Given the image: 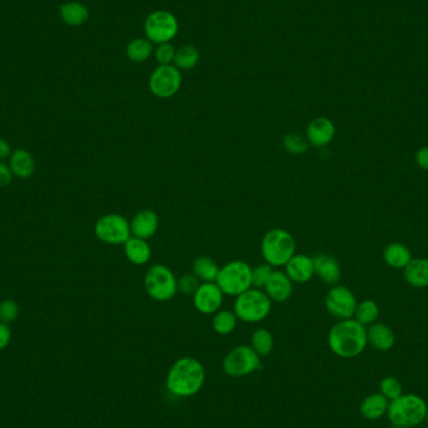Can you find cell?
Returning a JSON list of instances; mask_svg holds the SVG:
<instances>
[{
	"label": "cell",
	"instance_id": "d590c367",
	"mask_svg": "<svg viewBox=\"0 0 428 428\" xmlns=\"http://www.w3.org/2000/svg\"><path fill=\"white\" fill-rule=\"evenodd\" d=\"M175 51L177 49L170 43H164V44H159L157 46V49L154 51V56H156L159 66H170V64H173Z\"/></svg>",
	"mask_w": 428,
	"mask_h": 428
},
{
	"label": "cell",
	"instance_id": "9c48e42d",
	"mask_svg": "<svg viewBox=\"0 0 428 428\" xmlns=\"http://www.w3.org/2000/svg\"><path fill=\"white\" fill-rule=\"evenodd\" d=\"M94 235L106 245H124L132 237L131 222L122 214H104L94 225Z\"/></svg>",
	"mask_w": 428,
	"mask_h": 428
},
{
	"label": "cell",
	"instance_id": "ac0fdd59",
	"mask_svg": "<svg viewBox=\"0 0 428 428\" xmlns=\"http://www.w3.org/2000/svg\"><path fill=\"white\" fill-rule=\"evenodd\" d=\"M313 258L315 275L328 285H336L341 280V267L331 255L320 253Z\"/></svg>",
	"mask_w": 428,
	"mask_h": 428
},
{
	"label": "cell",
	"instance_id": "277c9868",
	"mask_svg": "<svg viewBox=\"0 0 428 428\" xmlns=\"http://www.w3.org/2000/svg\"><path fill=\"white\" fill-rule=\"evenodd\" d=\"M427 404L416 394H401L388 404V419L397 427H416L426 419Z\"/></svg>",
	"mask_w": 428,
	"mask_h": 428
},
{
	"label": "cell",
	"instance_id": "2e32d148",
	"mask_svg": "<svg viewBox=\"0 0 428 428\" xmlns=\"http://www.w3.org/2000/svg\"><path fill=\"white\" fill-rule=\"evenodd\" d=\"M285 275L290 277L293 283H307L315 275L313 258L306 255H295L285 265Z\"/></svg>",
	"mask_w": 428,
	"mask_h": 428
},
{
	"label": "cell",
	"instance_id": "60d3db41",
	"mask_svg": "<svg viewBox=\"0 0 428 428\" xmlns=\"http://www.w3.org/2000/svg\"><path fill=\"white\" fill-rule=\"evenodd\" d=\"M11 148L9 142L4 139V138H0V162H3L4 159H8L11 157Z\"/></svg>",
	"mask_w": 428,
	"mask_h": 428
},
{
	"label": "cell",
	"instance_id": "74e56055",
	"mask_svg": "<svg viewBox=\"0 0 428 428\" xmlns=\"http://www.w3.org/2000/svg\"><path fill=\"white\" fill-rule=\"evenodd\" d=\"M13 178H14V175L11 173L9 164L0 162V188L8 187L11 183Z\"/></svg>",
	"mask_w": 428,
	"mask_h": 428
},
{
	"label": "cell",
	"instance_id": "52a82bcc",
	"mask_svg": "<svg viewBox=\"0 0 428 428\" xmlns=\"http://www.w3.org/2000/svg\"><path fill=\"white\" fill-rule=\"evenodd\" d=\"M144 290L154 301H170L178 292V280L168 267L151 265L144 275Z\"/></svg>",
	"mask_w": 428,
	"mask_h": 428
},
{
	"label": "cell",
	"instance_id": "4dcf8cb0",
	"mask_svg": "<svg viewBox=\"0 0 428 428\" xmlns=\"http://www.w3.org/2000/svg\"><path fill=\"white\" fill-rule=\"evenodd\" d=\"M378 316H379V307L376 302L367 300L357 305L355 320L363 326L372 325L377 321Z\"/></svg>",
	"mask_w": 428,
	"mask_h": 428
},
{
	"label": "cell",
	"instance_id": "5b68a950",
	"mask_svg": "<svg viewBox=\"0 0 428 428\" xmlns=\"http://www.w3.org/2000/svg\"><path fill=\"white\" fill-rule=\"evenodd\" d=\"M272 301L263 290L250 288L242 295L235 297V316L245 323H258L270 316Z\"/></svg>",
	"mask_w": 428,
	"mask_h": 428
},
{
	"label": "cell",
	"instance_id": "b9f144b4",
	"mask_svg": "<svg viewBox=\"0 0 428 428\" xmlns=\"http://www.w3.org/2000/svg\"><path fill=\"white\" fill-rule=\"evenodd\" d=\"M426 421H427V423H428V409H427V414H426Z\"/></svg>",
	"mask_w": 428,
	"mask_h": 428
},
{
	"label": "cell",
	"instance_id": "7bdbcfd3",
	"mask_svg": "<svg viewBox=\"0 0 428 428\" xmlns=\"http://www.w3.org/2000/svg\"><path fill=\"white\" fill-rule=\"evenodd\" d=\"M389 428H402V427H397V426H393V427H389Z\"/></svg>",
	"mask_w": 428,
	"mask_h": 428
},
{
	"label": "cell",
	"instance_id": "e0dca14e",
	"mask_svg": "<svg viewBox=\"0 0 428 428\" xmlns=\"http://www.w3.org/2000/svg\"><path fill=\"white\" fill-rule=\"evenodd\" d=\"M265 292L272 302L288 301L293 293V282L285 272L275 270L265 285Z\"/></svg>",
	"mask_w": 428,
	"mask_h": 428
},
{
	"label": "cell",
	"instance_id": "7402d4cb",
	"mask_svg": "<svg viewBox=\"0 0 428 428\" xmlns=\"http://www.w3.org/2000/svg\"><path fill=\"white\" fill-rule=\"evenodd\" d=\"M404 280L408 285L416 288L428 287V260L427 258H416L404 268Z\"/></svg>",
	"mask_w": 428,
	"mask_h": 428
},
{
	"label": "cell",
	"instance_id": "5bb4252c",
	"mask_svg": "<svg viewBox=\"0 0 428 428\" xmlns=\"http://www.w3.org/2000/svg\"><path fill=\"white\" fill-rule=\"evenodd\" d=\"M335 136H336V127L328 118H315L307 127V141L310 143V146L316 148L327 147L335 139Z\"/></svg>",
	"mask_w": 428,
	"mask_h": 428
},
{
	"label": "cell",
	"instance_id": "1f68e13d",
	"mask_svg": "<svg viewBox=\"0 0 428 428\" xmlns=\"http://www.w3.org/2000/svg\"><path fill=\"white\" fill-rule=\"evenodd\" d=\"M283 147L288 153L295 154V156H301L306 153L310 147V143L306 137L301 136L300 133H288L283 138Z\"/></svg>",
	"mask_w": 428,
	"mask_h": 428
},
{
	"label": "cell",
	"instance_id": "cb8c5ba5",
	"mask_svg": "<svg viewBox=\"0 0 428 428\" xmlns=\"http://www.w3.org/2000/svg\"><path fill=\"white\" fill-rule=\"evenodd\" d=\"M383 258L389 267L396 270H404L406 265L412 260V255L408 247L402 243L394 242L386 247V250L383 252Z\"/></svg>",
	"mask_w": 428,
	"mask_h": 428
},
{
	"label": "cell",
	"instance_id": "d4e9b609",
	"mask_svg": "<svg viewBox=\"0 0 428 428\" xmlns=\"http://www.w3.org/2000/svg\"><path fill=\"white\" fill-rule=\"evenodd\" d=\"M388 398L384 397L382 393H373L371 396L365 398L361 403V413L365 418L370 421H376L387 413Z\"/></svg>",
	"mask_w": 428,
	"mask_h": 428
},
{
	"label": "cell",
	"instance_id": "ffe728a7",
	"mask_svg": "<svg viewBox=\"0 0 428 428\" xmlns=\"http://www.w3.org/2000/svg\"><path fill=\"white\" fill-rule=\"evenodd\" d=\"M9 168L16 178H29L36 170V160L26 149H16L9 157Z\"/></svg>",
	"mask_w": 428,
	"mask_h": 428
},
{
	"label": "cell",
	"instance_id": "ab89813d",
	"mask_svg": "<svg viewBox=\"0 0 428 428\" xmlns=\"http://www.w3.org/2000/svg\"><path fill=\"white\" fill-rule=\"evenodd\" d=\"M416 163H417L419 168L428 170V146L427 147H422L416 153Z\"/></svg>",
	"mask_w": 428,
	"mask_h": 428
},
{
	"label": "cell",
	"instance_id": "836d02e7",
	"mask_svg": "<svg viewBox=\"0 0 428 428\" xmlns=\"http://www.w3.org/2000/svg\"><path fill=\"white\" fill-rule=\"evenodd\" d=\"M379 388H381L383 396L388 399H394L402 394V384L399 383L397 378H383L379 383Z\"/></svg>",
	"mask_w": 428,
	"mask_h": 428
},
{
	"label": "cell",
	"instance_id": "6da1fadb",
	"mask_svg": "<svg viewBox=\"0 0 428 428\" xmlns=\"http://www.w3.org/2000/svg\"><path fill=\"white\" fill-rule=\"evenodd\" d=\"M205 368L194 357H182L169 368L165 386L169 393L179 398L192 397L203 388Z\"/></svg>",
	"mask_w": 428,
	"mask_h": 428
},
{
	"label": "cell",
	"instance_id": "f546056e",
	"mask_svg": "<svg viewBox=\"0 0 428 428\" xmlns=\"http://www.w3.org/2000/svg\"><path fill=\"white\" fill-rule=\"evenodd\" d=\"M238 318L233 311H218L214 313L212 327L220 336H227L235 331Z\"/></svg>",
	"mask_w": 428,
	"mask_h": 428
},
{
	"label": "cell",
	"instance_id": "603a6c76",
	"mask_svg": "<svg viewBox=\"0 0 428 428\" xmlns=\"http://www.w3.org/2000/svg\"><path fill=\"white\" fill-rule=\"evenodd\" d=\"M59 13H61V21H64L66 26H83L89 19V11L87 6L79 1H68L61 4Z\"/></svg>",
	"mask_w": 428,
	"mask_h": 428
},
{
	"label": "cell",
	"instance_id": "3957f363",
	"mask_svg": "<svg viewBox=\"0 0 428 428\" xmlns=\"http://www.w3.org/2000/svg\"><path fill=\"white\" fill-rule=\"evenodd\" d=\"M260 253L265 263L273 268L285 267L288 260L296 255L295 237L288 230L282 228L268 230L260 242Z\"/></svg>",
	"mask_w": 428,
	"mask_h": 428
},
{
	"label": "cell",
	"instance_id": "d6a6232c",
	"mask_svg": "<svg viewBox=\"0 0 428 428\" xmlns=\"http://www.w3.org/2000/svg\"><path fill=\"white\" fill-rule=\"evenodd\" d=\"M273 267L268 263H262L252 268V287L257 290H265L267 282L273 273Z\"/></svg>",
	"mask_w": 428,
	"mask_h": 428
},
{
	"label": "cell",
	"instance_id": "83f0119b",
	"mask_svg": "<svg viewBox=\"0 0 428 428\" xmlns=\"http://www.w3.org/2000/svg\"><path fill=\"white\" fill-rule=\"evenodd\" d=\"M250 347L255 350L260 357H265L273 351L275 338L273 335L265 328L255 330L250 336Z\"/></svg>",
	"mask_w": 428,
	"mask_h": 428
},
{
	"label": "cell",
	"instance_id": "484cf974",
	"mask_svg": "<svg viewBox=\"0 0 428 428\" xmlns=\"http://www.w3.org/2000/svg\"><path fill=\"white\" fill-rule=\"evenodd\" d=\"M220 267L217 265V262L203 255V257H198L197 260H194L193 265H192V273H193L197 278H198L202 283L205 282H215L218 273H220Z\"/></svg>",
	"mask_w": 428,
	"mask_h": 428
},
{
	"label": "cell",
	"instance_id": "ba28073f",
	"mask_svg": "<svg viewBox=\"0 0 428 428\" xmlns=\"http://www.w3.org/2000/svg\"><path fill=\"white\" fill-rule=\"evenodd\" d=\"M262 366L260 356L250 346L240 345L232 348L225 355L222 368L227 376L233 378L245 377L255 373Z\"/></svg>",
	"mask_w": 428,
	"mask_h": 428
},
{
	"label": "cell",
	"instance_id": "44dd1931",
	"mask_svg": "<svg viewBox=\"0 0 428 428\" xmlns=\"http://www.w3.org/2000/svg\"><path fill=\"white\" fill-rule=\"evenodd\" d=\"M123 245H124V255L132 265H147L151 260L152 248L147 240L137 237H131Z\"/></svg>",
	"mask_w": 428,
	"mask_h": 428
},
{
	"label": "cell",
	"instance_id": "30bf717a",
	"mask_svg": "<svg viewBox=\"0 0 428 428\" xmlns=\"http://www.w3.org/2000/svg\"><path fill=\"white\" fill-rule=\"evenodd\" d=\"M178 21L170 11H153L147 16L144 23V31L147 39L158 46L164 43H170L178 34Z\"/></svg>",
	"mask_w": 428,
	"mask_h": 428
},
{
	"label": "cell",
	"instance_id": "d6986e66",
	"mask_svg": "<svg viewBox=\"0 0 428 428\" xmlns=\"http://www.w3.org/2000/svg\"><path fill=\"white\" fill-rule=\"evenodd\" d=\"M367 342L377 351H389L396 342L392 330L384 323H372L367 330Z\"/></svg>",
	"mask_w": 428,
	"mask_h": 428
},
{
	"label": "cell",
	"instance_id": "8d00e7d4",
	"mask_svg": "<svg viewBox=\"0 0 428 428\" xmlns=\"http://www.w3.org/2000/svg\"><path fill=\"white\" fill-rule=\"evenodd\" d=\"M200 283L202 282L193 273L184 275L178 280V292H182L185 296H193L194 293L198 290Z\"/></svg>",
	"mask_w": 428,
	"mask_h": 428
},
{
	"label": "cell",
	"instance_id": "4316f807",
	"mask_svg": "<svg viewBox=\"0 0 428 428\" xmlns=\"http://www.w3.org/2000/svg\"><path fill=\"white\" fill-rule=\"evenodd\" d=\"M128 59L133 63H143L148 61L149 56L153 53V43L149 41L147 38H137L129 41L126 49Z\"/></svg>",
	"mask_w": 428,
	"mask_h": 428
},
{
	"label": "cell",
	"instance_id": "f1b7e54d",
	"mask_svg": "<svg viewBox=\"0 0 428 428\" xmlns=\"http://www.w3.org/2000/svg\"><path fill=\"white\" fill-rule=\"evenodd\" d=\"M199 51L193 46H180L175 51L173 66L179 71H190L198 64Z\"/></svg>",
	"mask_w": 428,
	"mask_h": 428
},
{
	"label": "cell",
	"instance_id": "e575fe53",
	"mask_svg": "<svg viewBox=\"0 0 428 428\" xmlns=\"http://www.w3.org/2000/svg\"><path fill=\"white\" fill-rule=\"evenodd\" d=\"M19 316V306L13 300H6L0 303V322L9 325Z\"/></svg>",
	"mask_w": 428,
	"mask_h": 428
},
{
	"label": "cell",
	"instance_id": "4fadbf2b",
	"mask_svg": "<svg viewBox=\"0 0 428 428\" xmlns=\"http://www.w3.org/2000/svg\"><path fill=\"white\" fill-rule=\"evenodd\" d=\"M225 295L220 291L215 282L200 283L198 290L193 295V305L195 310L202 315H214L223 305Z\"/></svg>",
	"mask_w": 428,
	"mask_h": 428
},
{
	"label": "cell",
	"instance_id": "8fae6325",
	"mask_svg": "<svg viewBox=\"0 0 428 428\" xmlns=\"http://www.w3.org/2000/svg\"><path fill=\"white\" fill-rule=\"evenodd\" d=\"M182 81V73L173 64L159 66L149 77V89L154 97L168 99L179 92Z\"/></svg>",
	"mask_w": 428,
	"mask_h": 428
},
{
	"label": "cell",
	"instance_id": "f35d334b",
	"mask_svg": "<svg viewBox=\"0 0 428 428\" xmlns=\"http://www.w3.org/2000/svg\"><path fill=\"white\" fill-rule=\"evenodd\" d=\"M11 333L9 327L6 323L0 322V351L4 350L11 342Z\"/></svg>",
	"mask_w": 428,
	"mask_h": 428
},
{
	"label": "cell",
	"instance_id": "7a4b0ae2",
	"mask_svg": "<svg viewBox=\"0 0 428 428\" xmlns=\"http://www.w3.org/2000/svg\"><path fill=\"white\" fill-rule=\"evenodd\" d=\"M367 343L366 327L353 318L338 322L328 333L331 351L342 358H353L361 355Z\"/></svg>",
	"mask_w": 428,
	"mask_h": 428
},
{
	"label": "cell",
	"instance_id": "9a60e30c",
	"mask_svg": "<svg viewBox=\"0 0 428 428\" xmlns=\"http://www.w3.org/2000/svg\"><path fill=\"white\" fill-rule=\"evenodd\" d=\"M159 227V218L157 213L152 209H142L134 214L131 220V232L132 237L148 240L152 238Z\"/></svg>",
	"mask_w": 428,
	"mask_h": 428
},
{
	"label": "cell",
	"instance_id": "7c38bea8",
	"mask_svg": "<svg viewBox=\"0 0 428 428\" xmlns=\"http://www.w3.org/2000/svg\"><path fill=\"white\" fill-rule=\"evenodd\" d=\"M357 305L358 303L353 292L345 285H333L325 300L328 313L340 321L355 317Z\"/></svg>",
	"mask_w": 428,
	"mask_h": 428
},
{
	"label": "cell",
	"instance_id": "8992f818",
	"mask_svg": "<svg viewBox=\"0 0 428 428\" xmlns=\"http://www.w3.org/2000/svg\"><path fill=\"white\" fill-rule=\"evenodd\" d=\"M225 296L238 297L252 288V267L245 260H232L222 267L215 280Z\"/></svg>",
	"mask_w": 428,
	"mask_h": 428
}]
</instances>
